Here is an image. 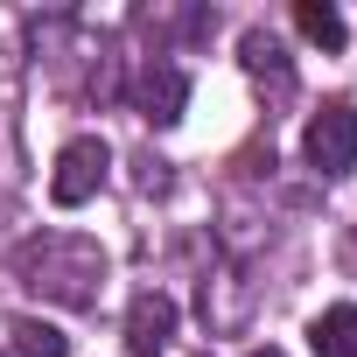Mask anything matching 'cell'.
Segmentation results:
<instances>
[{
  "label": "cell",
  "instance_id": "1",
  "mask_svg": "<svg viewBox=\"0 0 357 357\" xmlns=\"http://www.w3.org/2000/svg\"><path fill=\"white\" fill-rule=\"evenodd\" d=\"M15 280L50 301V308H98V287H105V245L84 238V231H43V238H22L15 245Z\"/></svg>",
  "mask_w": 357,
  "mask_h": 357
},
{
  "label": "cell",
  "instance_id": "2",
  "mask_svg": "<svg viewBox=\"0 0 357 357\" xmlns=\"http://www.w3.org/2000/svg\"><path fill=\"white\" fill-rule=\"evenodd\" d=\"M301 161L322 175V183H343L357 168V105L350 98H322V112L301 133Z\"/></svg>",
  "mask_w": 357,
  "mask_h": 357
},
{
  "label": "cell",
  "instance_id": "3",
  "mask_svg": "<svg viewBox=\"0 0 357 357\" xmlns=\"http://www.w3.org/2000/svg\"><path fill=\"white\" fill-rule=\"evenodd\" d=\"M105 168H112V147H105L98 133H77V140H63V154H56V175H50V197H56L63 211L91 204V197L105 190Z\"/></svg>",
  "mask_w": 357,
  "mask_h": 357
},
{
  "label": "cell",
  "instance_id": "4",
  "mask_svg": "<svg viewBox=\"0 0 357 357\" xmlns=\"http://www.w3.org/2000/svg\"><path fill=\"white\" fill-rule=\"evenodd\" d=\"M183 105H190V70H183V63L147 56V63H140V84H133V112L161 133V126L183 119Z\"/></svg>",
  "mask_w": 357,
  "mask_h": 357
},
{
  "label": "cell",
  "instance_id": "5",
  "mask_svg": "<svg viewBox=\"0 0 357 357\" xmlns=\"http://www.w3.org/2000/svg\"><path fill=\"white\" fill-rule=\"evenodd\" d=\"M238 63H245V77L259 84L266 105H287L294 98V63H287V43L273 29H245L238 36Z\"/></svg>",
  "mask_w": 357,
  "mask_h": 357
},
{
  "label": "cell",
  "instance_id": "6",
  "mask_svg": "<svg viewBox=\"0 0 357 357\" xmlns=\"http://www.w3.org/2000/svg\"><path fill=\"white\" fill-rule=\"evenodd\" d=\"M175 343V301L161 287H140L126 308V357H161Z\"/></svg>",
  "mask_w": 357,
  "mask_h": 357
},
{
  "label": "cell",
  "instance_id": "7",
  "mask_svg": "<svg viewBox=\"0 0 357 357\" xmlns=\"http://www.w3.org/2000/svg\"><path fill=\"white\" fill-rule=\"evenodd\" d=\"M308 343H315V357H357V308H350V301L322 308V315L308 322Z\"/></svg>",
  "mask_w": 357,
  "mask_h": 357
},
{
  "label": "cell",
  "instance_id": "8",
  "mask_svg": "<svg viewBox=\"0 0 357 357\" xmlns=\"http://www.w3.org/2000/svg\"><path fill=\"white\" fill-rule=\"evenodd\" d=\"M8 336H15V357H70V336L56 322H43V315H15Z\"/></svg>",
  "mask_w": 357,
  "mask_h": 357
},
{
  "label": "cell",
  "instance_id": "9",
  "mask_svg": "<svg viewBox=\"0 0 357 357\" xmlns=\"http://www.w3.org/2000/svg\"><path fill=\"white\" fill-rule=\"evenodd\" d=\"M294 29H301L315 50H343V36H350V29H343V15H336V8H322V0H301V8H294Z\"/></svg>",
  "mask_w": 357,
  "mask_h": 357
},
{
  "label": "cell",
  "instance_id": "10",
  "mask_svg": "<svg viewBox=\"0 0 357 357\" xmlns=\"http://www.w3.org/2000/svg\"><path fill=\"white\" fill-rule=\"evenodd\" d=\"M29 63V22L15 8H0V77H15Z\"/></svg>",
  "mask_w": 357,
  "mask_h": 357
},
{
  "label": "cell",
  "instance_id": "11",
  "mask_svg": "<svg viewBox=\"0 0 357 357\" xmlns=\"http://www.w3.org/2000/svg\"><path fill=\"white\" fill-rule=\"evenodd\" d=\"M245 357H287V350H273V343H259V350H245Z\"/></svg>",
  "mask_w": 357,
  "mask_h": 357
},
{
  "label": "cell",
  "instance_id": "12",
  "mask_svg": "<svg viewBox=\"0 0 357 357\" xmlns=\"http://www.w3.org/2000/svg\"><path fill=\"white\" fill-rule=\"evenodd\" d=\"M204 357H211V350H204Z\"/></svg>",
  "mask_w": 357,
  "mask_h": 357
}]
</instances>
